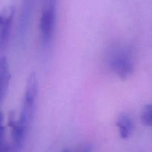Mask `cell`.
<instances>
[{"mask_svg": "<svg viewBox=\"0 0 152 152\" xmlns=\"http://www.w3.org/2000/svg\"><path fill=\"white\" fill-rule=\"evenodd\" d=\"M57 0H43L42 10H56Z\"/></svg>", "mask_w": 152, "mask_h": 152, "instance_id": "8fae6325", "label": "cell"}, {"mask_svg": "<svg viewBox=\"0 0 152 152\" xmlns=\"http://www.w3.org/2000/svg\"><path fill=\"white\" fill-rule=\"evenodd\" d=\"M92 149H93V148H92L91 145H87L83 148V150L80 152H92Z\"/></svg>", "mask_w": 152, "mask_h": 152, "instance_id": "7c38bea8", "label": "cell"}, {"mask_svg": "<svg viewBox=\"0 0 152 152\" xmlns=\"http://www.w3.org/2000/svg\"><path fill=\"white\" fill-rule=\"evenodd\" d=\"M111 70L122 80L127 79L134 72V62L128 50L119 52L110 60Z\"/></svg>", "mask_w": 152, "mask_h": 152, "instance_id": "7a4b0ae2", "label": "cell"}, {"mask_svg": "<svg viewBox=\"0 0 152 152\" xmlns=\"http://www.w3.org/2000/svg\"><path fill=\"white\" fill-rule=\"evenodd\" d=\"M140 120L142 125L147 127H152V104H148L142 108Z\"/></svg>", "mask_w": 152, "mask_h": 152, "instance_id": "9c48e42d", "label": "cell"}, {"mask_svg": "<svg viewBox=\"0 0 152 152\" xmlns=\"http://www.w3.org/2000/svg\"><path fill=\"white\" fill-rule=\"evenodd\" d=\"M0 152H10V147L7 143L4 144V146L0 150Z\"/></svg>", "mask_w": 152, "mask_h": 152, "instance_id": "4fadbf2b", "label": "cell"}, {"mask_svg": "<svg viewBox=\"0 0 152 152\" xmlns=\"http://www.w3.org/2000/svg\"><path fill=\"white\" fill-rule=\"evenodd\" d=\"M15 13L16 9L13 5L6 6L0 10V53L8 42Z\"/></svg>", "mask_w": 152, "mask_h": 152, "instance_id": "3957f363", "label": "cell"}, {"mask_svg": "<svg viewBox=\"0 0 152 152\" xmlns=\"http://www.w3.org/2000/svg\"><path fill=\"white\" fill-rule=\"evenodd\" d=\"M9 127L11 129L13 146L16 150L20 149L23 145L28 128L16 120V116L13 112H10L8 117Z\"/></svg>", "mask_w": 152, "mask_h": 152, "instance_id": "5b68a950", "label": "cell"}, {"mask_svg": "<svg viewBox=\"0 0 152 152\" xmlns=\"http://www.w3.org/2000/svg\"><path fill=\"white\" fill-rule=\"evenodd\" d=\"M117 126L119 129V133L122 139H127L132 134L134 129L133 120L127 114H120L117 118Z\"/></svg>", "mask_w": 152, "mask_h": 152, "instance_id": "52a82bcc", "label": "cell"}, {"mask_svg": "<svg viewBox=\"0 0 152 152\" xmlns=\"http://www.w3.org/2000/svg\"><path fill=\"white\" fill-rule=\"evenodd\" d=\"M10 80L8 62L4 56L0 57V105L7 93Z\"/></svg>", "mask_w": 152, "mask_h": 152, "instance_id": "8992f818", "label": "cell"}, {"mask_svg": "<svg viewBox=\"0 0 152 152\" xmlns=\"http://www.w3.org/2000/svg\"><path fill=\"white\" fill-rule=\"evenodd\" d=\"M3 122H4L3 114L2 113L0 112V150L1 149V148L5 144V142H4V132H5V129H4V126L3 125Z\"/></svg>", "mask_w": 152, "mask_h": 152, "instance_id": "30bf717a", "label": "cell"}, {"mask_svg": "<svg viewBox=\"0 0 152 152\" xmlns=\"http://www.w3.org/2000/svg\"><path fill=\"white\" fill-rule=\"evenodd\" d=\"M56 10H42L39 21V31L44 44H48L53 36L56 23Z\"/></svg>", "mask_w": 152, "mask_h": 152, "instance_id": "277c9868", "label": "cell"}, {"mask_svg": "<svg viewBox=\"0 0 152 152\" xmlns=\"http://www.w3.org/2000/svg\"><path fill=\"white\" fill-rule=\"evenodd\" d=\"M39 84L37 74L31 73L27 80L25 95L18 121L27 128L31 125L35 111V105L38 95Z\"/></svg>", "mask_w": 152, "mask_h": 152, "instance_id": "6da1fadb", "label": "cell"}, {"mask_svg": "<svg viewBox=\"0 0 152 152\" xmlns=\"http://www.w3.org/2000/svg\"><path fill=\"white\" fill-rule=\"evenodd\" d=\"M37 0H22V9H21V20L22 22L29 21L32 14L33 9H34Z\"/></svg>", "mask_w": 152, "mask_h": 152, "instance_id": "ba28073f", "label": "cell"}, {"mask_svg": "<svg viewBox=\"0 0 152 152\" xmlns=\"http://www.w3.org/2000/svg\"><path fill=\"white\" fill-rule=\"evenodd\" d=\"M62 152H71V151H69L68 149H65V150H63Z\"/></svg>", "mask_w": 152, "mask_h": 152, "instance_id": "5bb4252c", "label": "cell"}]
</instances>
